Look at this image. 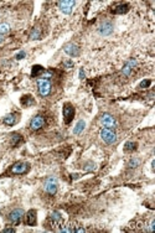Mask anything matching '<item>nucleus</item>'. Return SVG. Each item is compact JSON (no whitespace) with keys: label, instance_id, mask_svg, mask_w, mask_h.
Listing matches in <instances>:
<instances>
[{"label":"nucleus","instance_id":"c85d7f7f","mask_svg":"<svg viewBox=\"0 0 155 233\" xmlns=\"http://www.w3.org/2000/svg\"><path fill=\"white\" fill-rule=\"evenodd\" d=\"M4 233H15V228H4Z\"/></svg>","mask_w":155,"mask_h":233},{"label":"nucleus","instance_id":"39448f33","mask_svg":"<svg viewBox=\"0 0 155 233\" xmlns=\"http://www.w3.org/2000/svg\"><path fill=\"white\" fill-rule=\"evenodd\" d=\"M75 117V107L71 103H66L64 106V118H65V123L70 124L72 119Z\"/></svg>","mask_w":155,"mask_h":233},{"label":"nucleus","instance_id":"423d86ee","mask_svg":"<svg viewBox=\"0 0 155 233\" xmlns=\"http://www.w3.org/2000/svg\"><path fill=\"white\" fill-rule=\"evenodd\" d=\"M30 169V165L27 163H24V161H17L11 167V171L14 174H17V175H23V174H26Z\"/></svg>","mask_w":155,"mask_h":233},{"label":"nucleus","instance_id":"aec40b11","mask_svg":"<svg viewBox=\"0 0 155 233\" xmlns=\"http://www.w3.org/2000/svg\"><path fill=\"white\" fill-rule=\"evenodd\" d=\"M137 149V143H133V141H127L126 145H124V151L127 153H132Z\"/></svg>","mask_w":155,"mask_h":233},{"label":"nucleus","instance_id":"cd10ccee","mask_svg":"<svg viewBox=\"0 0 155 233\" xmlns=\"http://www.w3.org/2000/svg\"><path fill=\"white\" fill-rule=\"evenodd\" d=\"M64 65H65L67 68L73 67V62H72V61H65V62H64Z\"/></svg>","mask_w":155,"mask_h":233},{"label":"nucleus","instance_id":"20e7f679","mask_svg":"<svg viewBox=\"0 0 155 233\" xmlns=\"http://www.w3.org/2000/svg\"><path fill=\"white\" fill-rule=\"evenodd\" d=\"M37 86H39V92L42 97H46L51 92V83L47 79H39L37 81Z\"/></svg>","mask_w":155,"mask_h":233},{"label":"nucleus","instance_id":"f8f14e48","mask_svg":"<svg viewBox=\"0 0 155 233\" xmlns=\"http://www.w3.org/2000/svg\"><path fill=\"white\" fill-rule=\"evenodd\" d=\"M137 66V61L134 60V58H130V60H128V62L126 63V66L123 67V69H122V73L126 76V77H129L130 76V73H132V71H133V68Z\"/></svg>","mask_w":155,"mask_h":233},{"label":"nucleus","instance_id":"f03ea898","mask_svg":"<svg viewBox=\"0 0 155 233\" xmlns=\"http://www.w3.org/2000/svg\"><path fill=\"white\" fill-rule=\"evenodd\" d=\"M44 189H45V191L47 192L48 195H51V196L55 195L56 191H57V180H56V177L50 176V177L46 180V182H45Z\"/></svg>","mask_w":155,"mask_h":233},{"label":"nucleus","instance_id":"2f4dec72","mask_svg":"<svg viewBox=\"0 0 155 233\" xmlns=\"http://www.w3.org/2000/svg\"><path fill=\"white\" fill-rule=\"evenodd\" d=\"M4 41V35H2V34H0V44H2Z\"/></svg>","mask_w":155,"mask_h":233},{"label":"nucleus","instance_id":"9d476101","mask_svg":"<svg viewBox=\"0 0 155 233\" xmlns=\"http://www.w3.org/2000/svg\"><path fill=\"white\" fill-rule=\"evenodd\" d=\"M44 125H45V119H44L42 115H36V117H34L33 119H31V121H30L31 130H39V129L42 128Z\"/></svg>","mask_w":155,"mask_h":233},{"label":"nucleus","instance_id":"f257e3e1","mask_svg":"<svg viewBox=\"0 0 155 233\" xmlns=\"http://www.w3.org/2000/svg\"><path fill=\"white\" fill-rule=\"evenodd\" d=\"M101 138L107 144H114L117 141V135L114 133V130L109 128H103L101 130Z\"/></svg>","mask_w":155,"mask_h":233},{"label":"nucleus","instance_id":"393cba45","mask_svg":"<svg viewBox=\"0 0 155 233\" xmlns=\"http://www.w3.org/2000/svg\"><path fill=\"white\" fill-rule=\"evenodd\" d=\"M95 169H96V165H95V163H92V161H88V163L85 164V170L86 171H93Z\"/></svg>","mask_w":155,"mask_h":233},{"label":"nucleus","instance_id":"6ab92c4d","mask_svg":"<svg viewBox=\"0 0 155 233\" xmlns=\"http://www.w3.org/2000/svg\"><path fill=\"white\" fill-rule=\"evenodd\" d=\"M85 127H86V123H85V120H79L78 123L76 124L75 129H73V134H76V135L81 134V133H82V130L85 129Z\"/></svg>","mask_w":155,"mask_h":233},{"label":"nucleus","instance_id":"f3484780","mask_svg":"<svg viewBox=\"0 0 155 233\" xmlns=\"http://www.w3.org/2000/svg\"><path fill=\"white\" fill-rule=\"evenodd\" d=\"M21 104L24 107H31V106L35 104V99H34V97H31V96H24L21 98Z\"/></svg>","mask_w":155,"mask_h":233},{"label":"nucleus","instance_id":"a878e982","mask_svg":"<svg viewBox=\"0 0 155 233\" xmlns=\"http://www.w3.org/2000/svg\"><path fill=\"white\" fill-rule=\"evenodd\" d=\"M150 84H151V81H150V79H144L143 82L139 84V87H140V88H148Z\"/></svg>","mask_w":155,"mask_h":233},{"label":"nucleus","instance_id":"5701e85b","mask_svg":"<svg viewBox=\"0 0 155 233\" xmlns=\"http://www.w3.org/2000/svg\"><path fill=\"white\" fill-rule=\"evenodd\" d=\"M9 31H10V26L8 24H5V23L0 24V34H2V35H6Z\"/></svg>","mask_w":155,"mask_h":233},{"label":"nucleus","instance_id":"dca6fc26","mask_svg":"<svg viewBox=\"0 0 155 233\" xmlns=\"http://www.w3.org/2000/svg\"><path fill=\"white\" fill-rule=\"evenodd\" d=\"M50 219H51V222H52V225H55V226L61 225V221H62L61 213H60V212H57V211L52 212V213L50 215Z\"/></svg>","mask_w":155,"mask_h":233},{"label":"nucleus","instance_id":"1a4fd4ad","mask_svg":"<svg viewBox=\"0 0 155 233\" xmlns=\"http://www.w3.org/2000/svg\"><path fill=\"white\" fill-rule=\"evenodd\" d=\"M75 4L76 3L73 2V0H64V2H58L60 10L66 15H70L72 13V9H73Z\"/></svg>","mask_w":155,"mask_h":233},{"label":"nucleus","instance_id":"ddd939ff","mask_svg":"<svg viewBox=\"0 0 155 233\" xmlns=\"http://www.w3.org/2000/svg\"><path fill=\"white\" fill-rule=\"evenodd\" d=\"M36 221H37V217H36V211L35 210H30L27 211V213L25 216V223L27 226H35L36 225Z\"/></svg>","mask_w":155,"mask_h":233},{"label":"nucleus","instance_id":"0eeeda50","mask_svg":"<svg viewBox=\"0 0 155 233\" xmlns=\"http://www.w3.org/2000/svg\"><path fill=\"white\" fill-rule=\"evenodd\" d=\"M113 30H114V25H113V23H110V21H103L99 25V27H98V32L102 36H109L113 32Z\"/></svg>","mask_w":155,"mask_h":233},{"label":"nucleus","instance_id":"c756f323","mask_svg":"<svg viewBox=\"0 0 155 233\" xmlns=\"http://www.w3.org/2000/svg\"><path fill=\"white\" fill-rule=\"evenodd\" d=\"M79 78H81V79H83V78H85V71H83V68H81V69H79Z\"/></svg>","mask_w":155,"mask_h":233},{"label":"nucleus","instance_id":"4be33fe9","mask_svg":"<svg viewBox=\"0 0 155 233\" xmlns=\"http://www.w3.org/2000/svg\"><path fill=\"white\" fill-rule=\"evenodd\" d=\"M10 139H11V144L15 146V145H17L20 141L23 140V136L20 134H17V133H14V134H11V138H10Z\"/></svg>","mask_w":155,"mask_h":233},{"label":"nucleus","instance_id":"9b49d317","mask_svg":"<svg viewBox=\"0 0 155 233\" xmlns=\"http://www.w3.org/2000/svg\"><path fill=\"white\" fill-rule=\"evenodd\" d=\"M64 51H65L67 55L72 56V57H77V56L79 55V48L77 47V45L72 44V42H70V44L65 45V47H64Z\"/></svg>","mask_w":155,"mask_h":233},{"label":"nucleus","instance_id":"b1692460","mask_svg":"<svg viewBox=\"0 0 155 233\" xmlns=\"http://www.w3.org/2000/svg\"><path fill=\"white\" fill-rule=\"evenodd\" d=\"M139 164H140V160H139V159H135V158H133V159H130V161L128 163V166H129L130 169H134V167L139 166Z\"/></svg>","mask_w":155,"mask_h":233},{"label":"nucleus","instance_id":"7ed1b4c3","mask_svg":"<svg viewBox=\"0 0 155 233\" xmlns=\"http://www.w3.org/2000/svg\"><path fill=\"white\" fill-rule=\"evenodd\" d=\"M23 216H24V211L21 208H15V210H13L9 213V217L8 218H9V221L11 222L14 226H17L20 223V221H21Z\"/></svg>","mask_w":155,"mask_h":233},{"label":"nucleus","instance_id":"bb28decb","mask_svg":"<svg viewBox=\"0 0 155 233\" xmlns=\"http://www.w3.org/2000/svg\"><path fill=\"white\" fill-rule=\"evenodd\" d=\"M25 56H26V54H25L24 51H21V52H19V54L16 55V60H23Z\"/></svg>","mask_w":155,"mask_h":233},{"label":"nucleus","instance_id":"6e6552de","mask_svg":"<svg viewBox=\"0 0 155 233\" xmlns=\"http://www.w3.org/2000/svg\"><path fill=\"white\" fill-rule=\"evenodd\" d=\"M101 123L104 125V128H109V129H113V128L117 127V121H116L114 117H112L108 113H104L101 117Z\"/></svg>","mask_w":155,"mask_h":233},{"label":"nucleus","instance_id":"a211bd4d","mask_svg":"<svg viewBox=\"0 0 155 233\" xmlns=\"http://www.w3.org/2000/svg\"><path fill=\"white\" fill-rule=\"evenodd\" d=\"M44 72H45V68L42 66L35 65L33 67V71H31V76H33V77H39L41 73H44Z\"/></svg>","mask_w":155,"mask_h":233},{"label":"nucleus","instance_id":"412c9836","mask_svg":"<svg viewBox=\"0 0 155 233\" xmlns=\"http://www.w3.org/2000/svg\"><path fill=\"white\" fill-rule=\"evenodd\" d=\"M40 36H41L40 27H34L33 31H31V34H30V38L31 40H37V38H40Z\"/></svg>","mask_w":155,"mask_h":233},{"label":"nucleus","instance_id":"2eb2a0df","mask_svg":"<svg viewBox=\"0 0 155 233\" xmlns=\"http://www.w3.org/2000/svg\"><path fill=\"white\" fill-rule=\"evenodd\" d=\"M16 114H14V113H10V114H8V115H5L4 117V124L5 125H14L15 123H16Z\"/></svg>","mask_w":155,"mask_h":233},{"label":"nucleus","instance_id":"7c9ffc66","mask_svg":"<svg viewBox=\"0 0 155 233\" xmlns=\"http://www.w3.org/2000/svg\"><path fill=\"white\" fill-rule=\"evenodd\" d=\"M154 226H155V221L153 219V221L150 222V227H149V231H150V232H153V231H154Z\"/></svg>","mask_w":155,"mask_h":233},{"label":"nucleus","instance_id":"4468645a","mask_svg":"<svg viewBox=\"0 0 155 233\" xmlns=\"http://www.w3.org/2000/svg\"><path fill=\"white\" fill-rule=\"evenodd\" d=\"M129 10V5L128 4H120L118 6H116L114 9H112L113 14H126Z\"/></svg>","mask_w":155,"mask_h":233}]
</instances>
